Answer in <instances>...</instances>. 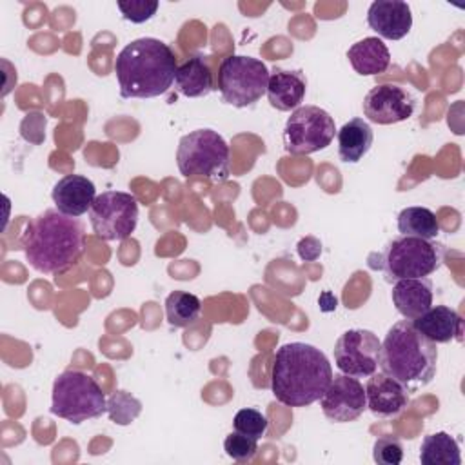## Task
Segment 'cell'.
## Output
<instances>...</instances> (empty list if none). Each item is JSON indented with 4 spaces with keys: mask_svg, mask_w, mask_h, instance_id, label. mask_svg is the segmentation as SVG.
<instances>
[{
    "mask_svg": "<svg viewBox=\"0 0 465 465\" xmlns=\"http://www.w3.org/2000/svg\"><path fill=\"white\" fill-rule=\"evenodd\" d=\"M202 302L187 291H173L165 298V316L173 327H191L198 322Z\"/></svg>",
    "mask_w": 465,
    "mask_h": 465,
    "instance_id": "cell-25",
    "label": "cell"
},
{
    "mask_svg": "<svg viewBox=\"0 0 465 465\" xmlns=\"http://www.w3.org/2000/svg\"><path fill=\"white\" fill-rule=\"evenodd\" d=\"M367 409L378 418H396L401 414L409 401L411 392L398 380L385 372H374L365 385Z\"/></svg>",
    "mask_w": 465,
    "mask_h": 465,
    "instance_id": "cell-14",
    "label": "cell"
},
{
    "mask_svg": "<svg viewBox=\"0 0 465 465\" xmlns=\"http://www.w3.org/2000/svg\"><path fill=\"white\" fill-rule=\"evenodd\" d=\"M89 222L102 240H125L138 223V200L125 191H104L89 209Z\"/></svg>",
    "mask_w": 465,
    "mask_h": 465,
    "instance_id": "cell-10",
    "label": "cell"
},
{
    "mask_svg": "<svg viewBox=\"0 0 465 465\" xmlns=\"http://www.w3.org/2000/svg\"><path fill=\"white\" fill-rule=\"evenodd\" d=\"M443 252V245L436 240L400 234L385 243L378 256V267L389 283L405 278H427L441 267Z\"/></svg>",
    "mask_w": 465,
    "mask_h": 465,
    "instance_id": "cell-7",
    "label": "cell"
},
{
    "mask_svg": "<svg viewBox=\"0 0 465 465\" xmlns=\"http://www.w3.org/2000/svg\"><path fill=\"white\" fill-rule=\"evenodd\" d=\"M336 138L340 160L345 163H358L369 153L374 134L367 120L352 118L336 131Z\"/></svg>",
    "mask_w": 465,
    "mask_h": 465,
    "instance_id": "cell-21",
    "label": "cell"
},
{
    "mask_svg": "<svg viewBox=\"0 0 465 465\" xmlns=\"http://www.w3.org/2000/svg\"><path fill=\"white\" fill-rule=\"evenodd\" d=\"M142 412V403L125 391H116L107 400V414L118 425H129Z\"/></svg>",
    "mask_w": 465,
    "mask_h": 465,
    "instance_id": "cell-26",
    "label": "cell"
},
{
    "mask_svg": "<svg viewBox=\"0 0 465 465\" xmlns=\"http://www.w3.org/2000/svg\"><path fill=\"white\" fill-rule=\"evenodd\" d=\"M307 91V80L302 71L274 69L269 73L267 100L278 111H294L302 105Z\"/></svg>",
    "mask_w": 465,
    "mask_h": 465,
    "instance_id": "cell-19",
    "label": "cell"
},
{
    "mask_svg": "<svg viewBox=\"0 0 465 465\" xmlns=\"http://www.w3.org/2000/svg\"><path fill=\"white\" fill-rule=\"evenodd\" d=\"M51 412L78 425L107 412V400L102 387L91 374L67 369L53 381Z\"/></svg>",
    "mask_w": 465,
    "mask_h": 465,
    "instance_id": "cell-6",
    "label": "cell"
},
{
    "mask_svg": "<svg viewBox=\"0 0 465 465\" xmlns=\"http://www.w3.org/2000/svg\"><path fill=\"white\" fill-rule=\"evenodd\" d=\"M332 376V367L318 347L291 341L274 354L271 391L287 407H307L323 396Z\"/></svg>",
    "mask_w": 465,
    "mask_h": 465,
    "instance_id": "cell-1",
    "label": "cell"
},
{
    "mask_svg": "<svg viewBox=\"0 0 465 465\" xmlns=\"http://www.w3.org/2000/svg\"><path fill=\"white\" fill-rule=\"evenodd\" d=\"M347 58L352 69L361 76L381 74L391 65V51L378 36H367L354 42L347 51Z\"/></svg>",
    "mask_w": 465,
    "mask_h": 465,
    "instance_id": "cell-20",
    "label": "cell"
},
{
    "mask_svg": "<svg viewBox=\"0 0 465 465\" xmlns=\"http://www.w3.org/2000/svg\"><path fill=\"white\" fill-rule=\"evenodd\" d=\"M381 341L372 331L349 329L334 343L336 367L352 378H369L376 372Z\"/></svg>",
    "mask_w": 465,
    "mask_h": 465,
    "instance_id": "cell-11",
    "label": "cell"
},
{
    "mask_svg": "<svg viewBox=\"0 0 465 465\" xmlns=\"http://www.w3.org/2000/svg\"><path fill=\"white\" fill-rule=\"evenodd\" d=\"M391 300L396 311L405 320H414L423 314L434 300L432 283L429 278H405L392 283Z\"/></svg>",
    "mask_w": 465,
    "mask_h": 465,
    "instance_id": "cell-18",
    "label": "cell"
},
{
    "mask_svg": "<svg viewBox=\"0 0 465 465\" xmlns=\"http://www.w3.org/2000/svg\"><path fill=\"white\" fill-rule=\"evenodd\" d=\"M412 325L432 343L463 340V320L458 311L447 305H430L423 314L412 320Z\"/></svg>",
    "mask_w": 465,
    "mask_h": 465,
    "instance_id": "cell-17",
    "label": "cell"
},
{
    "mask_svg": "<svg viewBox=\"0 0 465 465\" xmlns=\"http://www.w3.org/2000/svg\"><path fill=\"white\" fill-rule=\"evenodd\" d=\"M176 165L185 178H209L222 183L231 174V151L216 131L196 129L180 138Z\"/></svg>",
    "mask_w": 465,
    "mask_h": 465,
    "instance_id": "cell-5",
    "label": "cell"
},
{
    "mask_svg": "<svg viewBox=\"0 0 465 465\" xmlns=\"http://www.w3.org/2000/svg\"><path fill=\"white\" fill-rule=\"evenodd\" d=\"M378 367L407 387L409 392H414L429 385L436 376V343L425 338L412 325V320H400L381 341Z\"/></svg>",
    "mask_w": 465,
    "mask_h": 465,
    "instance_id": "cell-4",
    "label": "cell"
},
{
    "mask_svg": "<svg viewBox=\"0 0 465 465\" xmlns=\"http://www.w3.org/2000/svg\"><path fill=\"white\" fill-rule=\"evenodd\" d=\"M223 450L234 461L245 463V461H251L256 456V452H258V440L234 430V432L225 436Z\"/></svg>",
    "mask_w": 465,
    "mask_h": 465,
    "instance_id": "cell-28",
    "label": "cell"
},
{
    "mask_svg": "<svg viewBox=\"0 0 465 465\" xmlns=\"http://www.w3.org/2000/svg\"><path fill=\"white\" fill-rule=\"evenodd\" d=\"M420 461L421 465H460V445L449 432H432L420 445Z\"/></svg>",
    "mask_w": 465,
    "mask_h": 465,
    "instance_id": "cell-23",
    "label": "cell"
},
{
    "mask_svg": "<svg viewBox=\"0 0 465 465\" xmlns=\"http://www.w3.org/2000/svg\"><path fill=\"white\" fill-rule=\"evenodd\" d=\"M322 411L334 423L354 421L367 409L365 389L358 378L349 374H334L327 391L320 398Z\"/></svg>",
    "mask_w": 465,
    "mask_h": 465,
    "instance_id": "cell-13",
    "label": "cell"
},
{
    "mask_svg": "<svg viewBox=\"0 0 465 465\" xmlns=\"http://www.w3.org/2000/svg\"><path fill=\"white\" fill-rule=\"evenodd\" d=\"M176 69V56L165 42L151 36L133 40L114 60L120 96L129 100L165 94L174 84Z\"/></svg>",
    "mask_w": 465,
    "mask_h": 465,
    "instance_id": "cell-3",
    "label": "cell"
},
{
    "mask_svg": "<svg viewBox=\"0 0 465 465\" xmlns=\"http://www.w3.org/2000/svg\"><path fill=\"white\" fill-rule=\"evenodd\" d=\"M361 109L369 122L391 125L409 120L414 114L416 98L409 89L398 84H381L365 94Z\"/></svg>",
    "mask_w": 465,
    "mask_h": 465,
    "instance_id": "cell-12",
    "label": "cell"
},
{
    "mask_svg": "<svg viewBox=\"0 0 465 465\" xmlns=\"http://www.w3.org/2000/svg\"><path fill=\"white\" fill-rule=\"evenodd\" d=\"M96 196L98 194L94 183L82 174H65L54 183L51 191L54 207L60 213L74 218L87 213Z\"/></svg>",
    "mask_w": 465,
    "mask_h": 465,
    "instance_id": "cell-16",
    "label": "cell"
},
{
    "mask_svg": "<svg viewBox=\"0 0 465 465\" xmlns=\"http://www.w3.org/2000/svg\"><path fill=\"white\" fill-rule=\"evenodd\" d=\"M232 427L236 432H242L245 436H251L254 440H262L267 432L269 420L265 414H262L256 409H240L232 418Z\"/></svg>",
    "mask_w": 465,
    "mask_h": 465,
    "instance_id": "cell-27",
    "label": "cell"
},
{
    "mask_svg": "<svg viewBox=\"0 0 465 465\" xmlns=\"http://www.w3.org/2000/svg\"><path fill=\"white\" fill-rule=\"evenodd\" d=\"M84 247L82 222L58 209H45L35 216L22 234V249L29 265L44 274L65 272L80 260Z\"/></svg>",
    "mask_w": 465,
    "mask_h": 465,
    "instance_id": "cell-2",
    "label": "cell"
},
{
    "mask_svg": "<svg viewBox=\"0 0 465 465\" xmlns=\"http://www.w3.org/2000/svg\"><path fill=\"white\" fill-rule=\"evenodd\" d=\"M269 84L267 65L252 56L229 54L218 69V91L232 107H251L265 93Z\"/></svg>",
    "mask_w": 465,
    "mask_h": 465,
    "instance_id": "cell-8",
    "label": "cell"
},
{
    "mask_svg": "<svg viewBox=\"0 0 465 465\" xmlns=\"http://www.w3.org/2000/svg\"><path fill=\"white\" fill-rule=\"evenodd\" d=\"M336 136L334 118L318 105H300L283 127V149L289 154H312L331 145Z\"/></svg>",
    "mask_w": 465,
    "mask_h": 465,
    "instance_id": "cell-9",
    "label": "cell"
},
{
    "mask_svg": "<svg viewBox=\"0 0 465 465\" xmlns=\"http://www.w3.org/2000/svg\"><path fill=\"white\" fill-rule=\"evenodd\" d=\"M367 24L378 38L401 40L411 33L412 13L403 0H376L367 9Z\"/></svg>",
    "mask_w": 465,
    "mask_h": 465,
    "instance_id": "cell-15",
    "label": "cell"
},
{
    "mask_svg": "<svg viewBox=\"0 0 465 465\" xmlns=\"http://www.w3.org/2000/svg\"><path fill=\"white\" fill-rule=\"evenodd\" d=\"M372 460L380 465H400L403 460V445L396 436H381L372 445Z\"/></svg>",
    "mask_w": 465,
    "mask_h": 465,
    "instance_id": "cell-30",
    "label": "cell"
},
{
    "mask_svg": "<svg viewBox=\"0 0 465 465\" xmlns=\"http://www.w3.org/2000/svg\"><path fill=\"white\" fill-rule=\"evenodd\" d=\"M174 85L187 98L207 96L214 89V78L205 58L194 54L178 65Z\"/></svg>",
    "mask_w": 465,
    "mask_h": 465,
    "instance_id": "cell-22",
    "label": "cell"
},
{
    "mask_svg": "<svg viewBox=\"0 0 465 465\" xmlns=\"http://www.w3.org/2000/svg\"><path fill=\"white\" fill-rule=\"evenodd\" d=\"M156 0H118L116 7L122 16L133 24H143L151 20L158 11Z\"/></svg>",
    "mask_w": 465,
    "mask_h": 465,
    "instance_id": "cell-29",
    "label": "cell"
},
{
    "mask_svg": "<svg viewBox=\"0 0 465 465\" xmlns=\"http://www.w3.org/2000/svg\"><path fill=\"white\" fill-rule=\"evenodd\" d=\"M396 225L401 236L436 240V236L440 234V222L436 214L430 209L420 207V205L401 209L398 214Z\"/></svg>",
    "mask_w": 465,
    "mask_h": 465,
    "instance_id": "cell-24",
    "label": "cell"
}]
</instances>
